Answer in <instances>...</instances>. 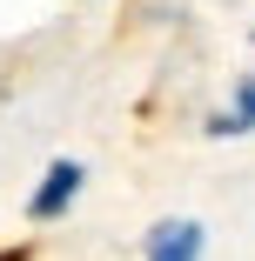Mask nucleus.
<instances>
[{"label":"nucleus","instance_id":"obj_1","mask_svg":"<svg viewBox=\"0 0 255 261\" xmlns=\"http://www.w3.org/2000/svg\"><path fill=\"white\" fill-rule=\"evenodd\" d=\"M81 194V161H54V168H47V181L34 188V201H27V215L34 221H54L61 215V207Z\"/></svg>","mask_w":255,"mask_h":261},{"label":"nucleus","instance_id":"obj_2","mask_svg":"<svg viewBox=\"0 0 255 261\" xmlns=\"http://www.w3.org/2000/svg\"><path fill=\"white\" fill-rule=\"evenodd\" d=\"M148 261H201V228L195 221H161L148 234Z\"/></svg>","mask_w":255,"mask_h":261},{"label":"nucleus","instance_id":"obj_3","mask_svg":"<svg viewBox=\"0 0 255 261\" xmlns=\"http://www.w3.org/2000/svg\"><path fill=\"white\" fill-rule=\"evenodd\" d=\"M242 127H255V81H248V87H242V108H235V114H222V121H215V134H242Z\"/></svg>","mask_w":255,"mask_h":261},{"label":"nucleus","instance_id":"obj_4","mask_svg":"<svg viewBox=\"0 0 255 261\" xmlns=\"http://www.w3.org/2000/svg\"><path fill=\"white\" fill-rule=\"evenodd\" d=\"M0 261H27V248H7V254H0Z\"/></svg>","mask_w":255,"mask_h":261}]
</instances>
